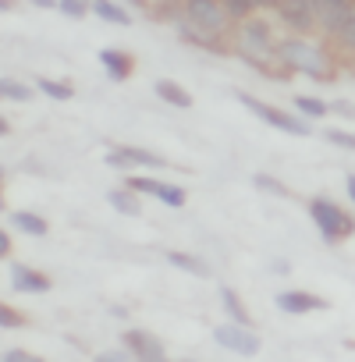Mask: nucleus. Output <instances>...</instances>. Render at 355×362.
Instances as JSON below:
<instances>
[{"label": "nucleus", "instance_id": "nucleus-38", "mask_svg": "<svg viewBox=\"0 0 355 362\" xmlns=\"http://www.w3.org/2000/svg\"><path fill=\"white\" fill-rule=\"evenodd\" d=\"M0 185H4V170H0ZM0 210H4V203H0Z\"/></svg>", "mask_w": 355, "mask_h": 362}, {"label": "nucleus", "instance_id": "nucleus-2", "mask_svg": "<svg viewBox=\"0 0 355 362\" xmlns=\"http://www.w3.org/2000/svg\"><path fill=\"white\" fill-rule=\"evenodd\" d=\"M182 15H185V22H189L196 33H203L206 40L224 36L228 25H231V15H228V8H224V0H185Z\"/></svg>", "mask_w": 355, "mask_h": 362}, {"label": "nucleus", "instance_id": "nucleus-22", "mask_svg": "<svg viewBox=\"0 0 355 362\" xmlns=\"http://www.w3.org/2000/svg\"><path fill=\"white\" fill-rule=\"evenodd\" d=\"M153 199H160L163 206H185V189H178V185H163V181H160V185H156V192H153Z\"/></svg>", "mask_w": 355, "mask_h": 362}, {"label": "nucleus", "instance_id": "nucleus-25", "mask_svg": "<svg viewBox=\"0 0 355 362\" xmlns=\"http://www.w3.org/2000/svg\"><path fill=\"white\" fill-rule=\"evenodd\" d=\"M295 110H298L302 117H323L330 107H327L323 100H316V96H295Z\"/></svg>", "mask_w": 355, "mask_h": 362}, {"label": "nucleus", "instance_id": "nucleus-24", "mask_svg": "<svg viewBox=\"0 0 355 362\" xmlns=\"http://www.w3.org/2000/svg\"><path fill=\"white\" fill-rule=\"evenodd\" d=\"M40 93H47V96L57 100V103H64V100L75 96V89H71L68 82H54V78H40Z\"/></svg>", "mask_w": 355, "mask_h": 362}, {"label": "nucleus", "instance_id": "nucleus-3", "mask_svg": "<svg viewBox=\"0 0 355 362\" xmlns=\"http://www.w3.org/2000/svg\"><path fill=\"white\" fill-rule=\"evenodd\" d=\"M238 50L249 57V61H263L270 54H277V43H274V29L267 18H242L238 22Z\"/></svg>", "mask_w": 355, "mask_h": 362}, {"label": "nucleus", "instance_id": "nucleus-12", "mask_svg": "<svg viewBox=\"0 0 355 362\" xmlns=\"http://www.w3.org/2000/svg\"><path fill=\"white\" fill-rule=\"evenodd\" d=\"M124 348L132 351V358H153V362H160L167 351H163V344L153 337V334H146V330H124Z\"/></svg>", "mask_w": 355, "mask_h": 362}, {"label": "nucleus", "instance_id": "nucleus-4", "mask_svg": "<svg viewBox=\"0 0 355 362\" xmlns=\"http://www.w3.org/2000/svg\"><path fill=\"white\" fill-rule=\"evenodd\" d=\"M309 217H313V224L320 228V235L327 242H341V238H348L355 231V221L330 199H313L309 203Z\"/></svg>", "mask_w": 355, "mask_h": 362}, {"label": "nucleus", "instance_id": "nucleus-19", "mask_svg": "<svg viewBox=\"0 0 355 362\" xmlns=\"http://www.w3.org/2000/svg\"><path fill=\"white\" fill-rule=\"evenodd\" d=\"M221 305H224V313L235 320V323H252V316H249V309L242 305V298L231 291V288H221Z\"/></svg>", "mask_w": 355, "mask_h": 362}, {"label": "nucleus", "instance_id": "nucleus-23", "mask_svg": "<svg viewBox=\"0 0 355 362\" xmlns=\"http://www.w3.org/2000/svg\"><path fill=\"white\" fill-rule=\"evenodd\" d=\"M0 96L15 100V103H29V100H33V89L22 86V82H15V78H4V82H0Z\"/></svg>", "mask_w": 355, "mask_h": 362}, {"label": "nucleus", "instance_id": "nucleus-33", "mask_svg": "<svg viewBox=\"0 0 355 362\" xmlns=\"http://www.w3.org/2000/svg\"><path fill=\"white\" fill-rule=\"evenodd\" d=\"M330 110H337V114H344V117H351V114H355V110H351V107H348V103H334V107H330Z\"/></svg>", "mask_w": 355, "mask_h": 362}, {"label": "nucleus", "instance_id": "nucleus-21", "mask_svg": "<svg viewBox=\"0 0 355 362\" xmlns=\"http://www.w3.org/2000/svg\"><path fill=\"white\" fill-rule=\"evenodd\" d=\"M334 40L344 47V50H355V0H351V8H348V15H344V22L337 25V33H334Z\"/></svg>", "mask_w": 355, "mask_h": 362}, {"label": "nucleus", "instance_id": "nucleus-5", "mask_svg": "<svg viewBox=\"0 0 355 362\" xmlns=\"http://www.w3.org/2000/svg\"><path fill=\"white\" fill-rule=\"evenodd\" d=\"M235 100H238L245 110H252L260 121H267L270 128H277V132H288V135H313L305 121H298V117H291V114H284V110H277V107H267V103H260V100L249 96V93H235Z\"/></svg>", "mask_w": 355, "mask_h": 362}, {"label": "nucleus", "instance_id": "nucleus-18", "mask_svg": "<svg viewBox=\"0 0 355 362\" xmlns=\"http://www.w3.org/2000/svg\"><path fill=\"white\" fill-rule=\"evenodd\" d=\"M89 11H93V15H100L103 22H110V25H132L128 11H124V8H117L114 0H89Z\"/></svg>", "mask_w": 355, "mask_h": 362}, {"label": "nucleus", "instance_id": "nucleus-20", "mask_svg": "<svg viewBox=\"0 0 355 362\" xmlns=\"http://www.w3.org/2000/svg\"><path fill=\"white\" fill-rule=\"evenodd\" d=\"M263 4H274V8H277V0H224L231 22H242V18L256 15V8H263Z\"/></svg>", "mask_w": 355, "mask_h": 362}, {"label": "nucleus", "instance_id": "nucleus-16", "mask_svg": "<svg viewBox=\"0 0 355 362\" xmlns=\"http://www.w3.org/2000/svg\"><path fill=\"white\" fill-rule=\"evenodd\" d=\"M167 263L178 267L182 274H192V277H210V263L192 256V252H167Z\"/></svg>", "mask_w": 355, "mask_h": 362}, {"label": "nucleus", "instance_id": "nucleus-8", "mask_svg": "<svg viewBox=\"0 0 355 362\" xmlns=\"http://www.w3.org/2000/svg\"><path fill=\"white\" fill-rule=\"evenodd\" d=\"M167 160H160L156 153L149 149H139V146H114L107 149V167H163Z\"/></svg>", "mask_w": 355, "mask_h": 362}, {"label": "nucleus", "instance_id": "nucleus-30", "mask_svg": "<svg viewBox=\"0 0 355 362\" xmlns=\"http://www.w3.org/2000/svg\"><path fill=\"white\" fill-rule=\"evenodd\" d=\"M327 139H330L334 146H344V149H355V135H348V132H337V128H330V132H327Z\"/></svg>", "mask_w": 355, "mask_h": 362}, {"label": "nucleus", "instance_id": "nucleus-27", "mask_svg": "<svg viewBox=\"0 0 355 362\" xmlns=\"http://www.w3.org/2000/svg\"><path fill=\"white\" fill-rule=\"evenodd\" d=\"M57 8L68 15V18H82L89 11V0H57Z\"/></svg>", "mask_w": 355, "mask_h": 362}, {"label": "nucleus", "instance_id": "nucleus-15", "mask_svg": "<svg viewBox=\"0 0 355 362\" xmlns=\"http://www.w3.org/2000/svg\"><path fill=\"white\" fill-rule=\"evenodd\" d=\"M107 203L124 214V217H142V203H139V192L135 189H110L107 192Z\"/></svg>", "mask_w": 355, "mask_h": 362}, {"label": "nucleus", "instance_id": "nucleus-29", "mask_svg": "<svg viewBox=\"0 0 355 362\" xmlns=\"http://www.w3.org/2000/svg\"><path fill=\"white\" fill-rule=\"evenodd\" d=\"M25 320L15 313V309H8V305H0V327H8V330H15V327H22Z\"/></svg>", "mask_w": 355, "mask_h": 362}, {"label": "nucleus", "instance_id": "nucleus-13", "mask_svg": "<svg viewBox=\"0 0 355 362\" xmlns=\"http://www.w3.org/2000/svg\"><path fill=\"white\" fill-rule=\"evenodd\" d=\"M153 93H156V96H160L163 103L178 107V110H189V107H192V93H189L185 86H178V82H170V78H156Z\"/></svg>", "mask_w": 355, "mask_h": 362}, {"label": "nucleus", "instance_id": "nucleus-32", "mask_svg": "<svg viewBox=\"0 0 355 362\" xmlns=\"http://www.w3.org/2000/svg\"><path fill=\"white\" fill-rule=\"evenodd\" d=\"M8 252H11V238H8L4 228H0V259H8Z\"/></svg>", "mask_w": 355, "mask_h": 362}, {"label": "nucleus", "instance_id": "nucleus-28", "mask_svg": "<svg viewBox=\"0 0 355 362\" xmlns=\"http://www.w3.org/2000/svg\"><path fill=\"white\" fill-rule=\"evenodd\" d=\"M156 185H160V181L156 177H128V189H135V192H146V196H153L156 192Z\"/></svg>", "mask_w": 355, "mask_h": 362}, {"label": "nucleus", "instance_id": "nucleus-10", "mask_svg": "<svg viewBox=\"0 0 355 362\" xmlns=\"http://www.w3.org/2000/svg\"><path fill=\"white\" fill-rule=\"evenodd\" d=\"M11 288L18 295H47L50 291V277L25 267V263H11Z\"/></svg>", "mask_w": 355, "mask_h": 362}, {"label": "nucleus", "instance_id": "nucleus-11", "mask_svg": "<svg viewBox=\"0 0 355 362\" xmlns=\"http://www.w3.org/2000/svg\"><path fill=\"white\" fill-rule=\"evenodd\" d=\"M274 302H277V309H281V313H291V316L327 309V302H323L320 295H313V291H281Z\"/></svg>", "mask_w": 355, "mask_h": 362}, {"label": "nucleus", "instance_id": "nucleus-7", "mask_svg": "<svg viewBox=\"0 0 355 362\" xmlns=\"http://www.w3.org/2000/svg\"><path fill=\"white\" fill-rule=\"evenodd\" d=\"M277 18H281V25H288L298 36L316 29V15H313L309 0H277Z\"/></svg>", "mask_w": 355, "mask_h": 362}, {"label": "nucleus", "instance_id": "nucleus-1", "mask_svg": "<svg viewBox=\"0 0 355 362\" xmlns=\"http://www.w3.org/2000/svg\"><path fill=\"white\" fill-rule=\"evenodd\" d=\"M277 57L291 68V71H302L305 78L313 82H327L334 78L330 75V61H327V50L305 36H288L284 43H277Z\"/></svg>", "mask_w": 355, "mask_h": 362}, {"label": "nucleus", "instance_id": "nucleus-31", "mask_svg": "<svg viewBox=\"0 0 355 362\" xmlns=\"http://www.w3.org/2000/svg\"><path fill=\"white\" fill-rule=\"evenodd\" d=\"M4 358H8V362H33V355H29V351H22V348H11Z\"/></svg>", "mask_w": 355, "mask_h": 362}, {"label": "nucleus", "instance_id": "nucleus-37", "mask_svg": "<svg viewBox=\"0 0 355 362\" xmlns=\"http://www.w3.org/2000/svg\"><path fill=\"white\" fill-rule=\"evenodd\" d=\"M0 11H11V0H0Z\"/></svg>", "mask_w": 355, "mask_h": 362}, {"label": "nucleus", "instance_id": "nucleus-17", "mask_svg": "<svg viewBox=\"0 0 355 362\" xmlns=\"http://www.w3.org/2000/svg\"><path fill=\"white\" fill-rule=\"evenodd\" d=\"M11 224H15L22 235H33V238H43V235L50 231V224H47L43 217L29 214V210H15V214H11Z\"/></svg>", "mask_w": 355, "mask_h": 362}, {"label": "nucleus", "instance_id": "nucleus-6", "mask_svg": "<svg viewBox=\"0 0 355 362\" xmlns=\"http://www.w3.org/2000/svg\"><path fill=\"white\" fill-rule=\"evenodd\" d=\"M214 341L221 344V348H228V351H235V355H245V358H252V355H260V337H256V330H252V323H221L217 330H214Z\"/></svg>", "mask_w": 355, "mask_h": 362}, {"label": "nucleus", "instance_id": "nucleus-36", "mask_svg": "<svg viewBox=\"0 0 355 362\" xmlns=\"http://www.w3.org/2000/svg\"><path fill=\"white\" fill-rule=\"evenodd\" d=\"M8 132H11V128H8V121H4V117H0V139H4Z\"/></svg>", "mask_w": 355, "mask_h": 362}, {"label": "nucleus", "instance_id": "nucleus-14", "mask_svg": "<svg viewBox=\"0 0 355 362\" xmlns=\"http://www.w3.org/2000/svg\"><path fill=\"white\" fill-rule=\"evenodd\" d=\"M100 64H103L107 78H114V82H124L132 75V57L121 54V50H103L100 54Z\"/></svg>", "mask_w": 355, "mask_h": 362}, {"label": "nucleus", "instance_id": "nucleus-35", "mask_svg": "<svg viewBox=\"0 0 355 362\" xmlns=\"http://www.w3.org/2000/svg\"><path fill=\"white\" fill-rule=\"evenodd\" d=\"M348 196L355 199V174H348Z\"/></svg>", "mask_w": 355, "mask_h": 362}, {"label": "nucleus", "instance_id": "nucleus-9", "mask_svg": "<svg viewBox=\"0 0 355 362\" xmlns=\"http://www.w3.org/2000/svg\"><path fill=\"white\" fill-rule=\"evenodd\" d=\"M309 4H313L316 25H320L327 36H334V33H337V25L344 22L348 8H351V0H309Z\"/></svg>", "mask_w": 355, "mask_h": 362}, {"label": "nucleus", "instance_id": "nucleus-26", "mask_svg": "<svg viewBox=\"0 0 355 362\" xmlns=\"http://www.w3.org/2000/svg\"><path fill=\"white\" fill-rule=\"evenodd\" d=\"M252 185L263 189V192H270V196H288V189L281 185L277 177H270V174H252Z\"/></svg>", "mask_w": 355, "mask_h": 362}, {"label": "nucleus", "instance_id": "nucleus-34", "mask_svg": "<svg viewBox=\"0 0 355 362\" xmlns=\"http://www.w3.org/2000/svg\"><path fill=\"white\" fill-rule=\"evenodd\" d=\"M29 4H36V8H54L57 0H29Z\"/></svg>", "mask_w": 355, "mask_h": 362}]
</instances>
